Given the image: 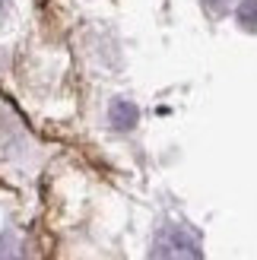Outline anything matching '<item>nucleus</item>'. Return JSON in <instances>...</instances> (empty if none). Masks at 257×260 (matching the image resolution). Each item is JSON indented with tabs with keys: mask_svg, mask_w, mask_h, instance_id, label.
Returning a JSON list of instances; mask_svg holds the SVG:
<instances>
[{
	"mask_svg": "<svg viewBox=\"0 0 257 260\" xmlns=\"http://www.w3.org/2000/svg\"><path fill=\"white\" fill-rule=\"evenodd\" d=\"M111 124L118 130H131L137 124V108L131 105V102H114L111 105Z\"/></svg>",
	"mask_w": 257,
	"mask_h": 260,
	"instance_id": "2",
	"label": "nucleus"
},
{
	"mask_svg": "<svg viewBox=\"0 0 257 260\" xmlns=\"http://www.w3.org/2000/svg\"><path fill=\"white\" fill-rule=\"evenodd\" d=\"M149 260H203V254L190 232L178 229V225H165L156 235V241H152Z\"/></svg>",
	"mask_w": 257,
	"mask_h": 260,
	"instance_id": "1",
	"label": "nucleus"
},
{
	"mask_svg": "<svg viewBox=\"0 0 257 260\" xmlns=\"http://www.w3.org/2000/svg\"><path fill=\"white\" fill-rule=\"evenodd\" d=\"M0 260H22L19 241L13 238V235H0Z\"/></svg>",
	"mask_w": 257,
	"mask_h": 260,
	"instance_id": "3",
	"label": "nucleus"
}]
</instances>
